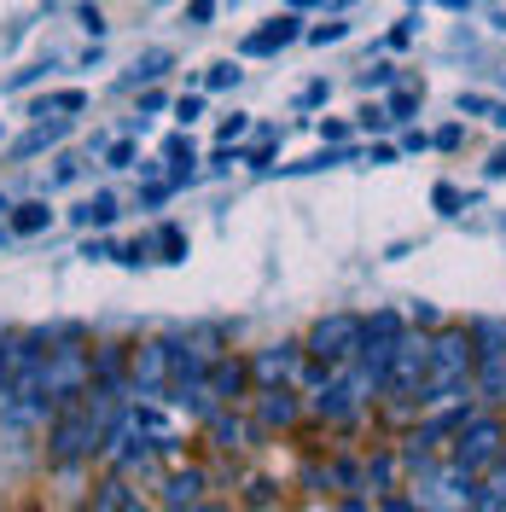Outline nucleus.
Segmentation results:
<instances>
[{
    "mask_svg": "<svg viewBox=\"0 0 506 512\" xmlns=\"http://www.w3.org/2000/svg\"><path fill=\"white\" fill-rule=\"evenodd\" d=\"M413 105H419V94H413V88H402V94L390 99V105H384V111H390V123H402V117H408Z\"/></svg>",
    "mask_w": 506,
    "mask_h": 512,
    "instance_id": "nucleus-23",
    "label": "nucleus"
},
{
    "mask_svg": "<svg viewBox=\"0 0 506 512\" xmlns=\"http://www.w3.org/2000/svg\"><path fill=\"white\" fill-rule=\"evenodd\" d=\"M163 384H169V344H146V350L134 355V390L158 396Z\"/></svg>",
    "mask_w": 506,
    "mask_h": 512,
    "instance_id": "nucleus-8",
    "label": "nucleus"
},
{
    "mask_svg": "<svg viewBox=\"0 0 506 512\" xmlns=\"http://www.w3.org/2000/svg\"><path fill=\"white\" fill-rule=\"evenodd\" d=\"M88 105V94L82 88H64V94H47L41 105H35V117H47V111H82Z\"/></svg>",
    "mask_w": 506,
    "mask_h": 512,
    "instance_id": "nucleus-19",
    "label": "nucleus"
},
{
    "mask_svg": "<svg viewBox=\"0 0 506 512\" xmlns=\"http://www.w3.org/2000/svg\"><path fill=\"white\" fill-rule=\"evenodd\" d=\"M64 128H70V123L59 117V123H41L35 134H24V140H18V158H30V152H41V146H53V140H59Z\"/></svg>",
    "mask_w": 506,
    "mask_h": 512,
    "instance_id": "nucleus-18",
    "label": "nucleus"
},
{
    "mask_svg": "<svg viewBox=\"0 0 506 512\" xmlns=\"http://www.w3.org/2000/svg\"><path fill=\"white\" fill-rule=\"evenodd\" d=\"M361 128H373V134L390 128V111H384V105H367V111H361Z\"/></svg>",
    "mask_w": 506,
    "mask_h": 512,
    "instance_id": "nucleus-27",
    "label": "nucleus"
},
{
    "mask_svg": "<svg viewBox=\"0 0 506 512\" xmlns=\"http://www.w3.org/2000/svg\"><path fill=\"white\" fill-rule=\"evenodd\" d=\"M291 419H297L291 384H262V425H291Z\"/></svg>",
    "mask_w": 506,
    "mask_h": 512,
    "instance_id": "nucleus-11",
    "label": "nucleus"
},
{
    "mask_svg": "<svg viewBox=\"0 0 506 512\" xmlns=\"http://www.w3.org/2000/svg\"><path fill=\"white\" fill-rule=\"evenodd\" d=\"M198 495H204V472H175V478L163 483V501H169V507L175 512H187V507H198Z\"/></svg>",
    "mask_w": 506,
    "mask_h": 512,
    "instance_id": "nucleus-12",
    "label": "nucleus"
},
{
    "mask_svg": "<svg viewBox=\"0 0 506 512\" xmlns=\"http://www.w3.org/2000/svg\"><path fill=\"white\" fill-rule=\"evenodd\" d=\"M344 6H349V0H344Z\"/></svg>",
    "mask_w": 506,
    "mask_h": 512,
    "instance_id": "nucleus-40",
    "label": "nucleus"
},
{
    "mask_svg": "<svg viewBox=\"0 0 506 512\" xmlns=\"http://www.w3.org/2000/svg\"><path fill=\"white\" fill-rule=\"evenodd\" d=\"M192 512H222V507H192Z\"/></svg>",
    "mask_w": 506,
    "mask_h": 512,
    "instance_id": "nucleus-38",
    "label": "nucleus"
},
{
    "mask_svg": "<svg viewBox=\"0 0 506 512\" xmlns=\"http://www.w3.org/2000/svg\"><path fill=\"white\" fill-rule=\"evenodd\" d=\"M297 35H303V24H297V12H285V18H268L262 30H251V35H245V47H239V53H245V59H262V53H280V47H291Z\"/></svg>",
    "mask_w": 506,
    "mask_h": 512,
    "instance_id": "nucleus-7",
    "label": "nucleus"
},
{
    "mask_svg": "<svg viewBox=\"0 0 506 512\" xmlns=\"http://www.w3.org/2000/svg\"><path fill=\"white\" fill-rule=\"evenodd\" d=\"M431 204H437L443 216H460V192L448 187V181H443V187H437V192H431Z\"/></svg>",
    "mask_w": 506,
    "mask_h": 512,
    "instance_id": "nucleus-24",
    "label": "nucleus"
},
{
    "mask_svg": "<svg viewBox=\"0 0 506 512\" xmlns=\"http://www.w3.org/2000/svg\"><path fill=\"white\" fill-rule=\"evenodd\" d=\"M47 454H53V466H76V460H88V454H105V431L94 425V414H88L82 396H76V402H59Z\"/></svg>",
    "mask_w": 506,
    "mask_h": 512,
    "instance_id": "nucleus-2",
    "label": "nucleus"
},
{
    "mask_svg": "<svg viewBox=\"0 0 506 512\" xmlns=\"http://www.w3.org/2000/svg\"><path fill=\"white\" fill-rule=\"evenodd\" d=\"M163 158L175 163V169H169V181H187V175H192V140H187V134L163 140Z\"/></svg>",
    "mask_w": 506,
    "mask_h": 512,
    "instance_id": "nucleus-17",
    "label": "nucleus"
},
{
    "mask_svg": "<svg viewBox=\"0 0 506 512\" xmlns=\"http://www.w3.org/2000/svg\"><path fill=\"white\" fill-rule=\"evenodd\" d=\"M204 390H210V402H233V396L245 390V367H239V361H227V355H216V361H210V373H204Z\"/></svg>",
    "mask_w": 506,
    "mask_h": 512,
    "instance_id": "nucleus-10",
    "label": "nucleus"
},
{
    "mask_svg": "<svg viewBox=\"0 0 506 512\" xmlns=\"http://www.w3.org/2000/svg\"><path fill=\"white\" fill-rule=\"evenodd\" d=\"M472 495H477V472H466V466H425L419 472V483H413V507L419 512H472Z\"/></svg>",
    "mask_w": 506,
    "mask_h": 512,
    "instance_id": "nucleus-3",
    "label": "nucleus"
},
{
    "mask_svg": "<svg viewBox=\"0 0 506 512\" xmlns=\"http://www.w3.org/2000/svg\"><path fill=\"white\" fill-rule=\"evenodd\" d=\"M163 70H169V53H146V59L134 64V76H128V82H158Z\"/></svg>",
    "mask_w": 506,
    "mask_h": 512,
    "instance_id": "nucleus-20",
    "label": "nucleus"
},
{
    "mask_svg": "<svg viewBox=\"0 0 506 512\" xmlns=\"http://www.w3.org/2000/svg\"><path fill=\"white\" fill-rule=\"evenodd\" d=\"M367 478H373V483L384 489V483L396 478V460H390V454H384V460H373V472H367Z\"/></svg>",
    "mask_w": 506,
    "mask_h": 512,
    "instance_id": "nucleus-29",
    "label": "nucleus"
},
{
    "mask_svg": "<svg viewBox=\"0 0 506 512\" xmlns=\"http://www.w3.org/2000/svg\"><path fill=\"white\" fill-rule=\"evenodd\" d=\"M332 163H344V152H315V158L291 163V175H309V169H332Z\"/></svg>",
    "mask_w": 506,
    "mask_h": 512,
    "instance_id": "nucleus-22",
    "label": "nucleus"
},
{
    "mask_svg": "<svg viewBox=\"0 0 506 512\" xmlns=\"http://www.w3.org/2000/svg\"><path fill=\"white\" fill-rule=\"evenodd\" d=\"M134 507V489H128V478L117 472L111 483H99V495H94V512H128Z\"/></svg>",
    "mask_w": 506,
    "mask_h": 512,
    "instance_id": "nucleus-14",
    "label": "nucleus"
},
{
    "mask_svg": "<svg viewBox=\"0 0 506 512\" xmlns=\"http://www.w3.org/2000/svg\"><path fill=\"white\" fill-rule=\"evenodd\" d=\"M506 448V431L495 414L483 419H466L460 431H454V466H466V472H483V466H495Z\"/></svg>",
    "mask_w": 506,
    "mask_h": 512,
    "instance_id": "nucleus-4",
    "label": "nucleus"
},
{
    "mask_svg": "<svg viewBox=\"0 0 506 512\" xmlns=\"http://www.w3.org/2000/svg\"><path fill=\"white\" fill-rule=\"evenodd\" d=\"M70 222H76V227H111V222H117V198H111V192H94L88 204H76V210H70Z\"/></svg>",
    "mask_w": 506,
    "mask_h": 512,
    "instance_id": "nucleus-13",
    "label": "nucleus"
},
{
    "mask_svg": "<svg viewBox=\"0 0 506 512\" xmlns=\"http://www.w3.org/2000/svg\"><path fill=\"white\" fill-rule=\"evenodd\" d=\"M216 18V0H192L187 6V24H210Z\"/></svg>",
    "mask_w": 506,
    "mask_h": 512,
    "instance_id": "nucleus-28",
    "label": "nucleus"
},
{
    "mask_svg": "<svg viewBox=\"0 0 506 512\" xmlns=\"http://www.w3.org/2000/svg\"><path fill=\"white\" fill-rule=\"evenodd\" d=\"M297 367H303V350H297V344H274V350L256 355V379L262 384H285Z\"/></svg>",
    "mask_w": 506,
    "mask_h": 512,
    "instance_id": "nucleus-9",
    "label": "nucleus"
},
{
    "mask_svg": "<svg viewBox=\"0 0 506 512\" xmlns=\"http://www.w3.org/2000/svg\"><path fill=\"white\" fill-rule=\"evenodd\" d=\"M320 134H326V140L338 146V140H349V123H320Z\"/></svg>",
    "mask_w": 506,
    "mask_h": 512,
    "instance_id": "nucleus-34",
    "label": "nucleus"
},
{
    "mask_svg": "<svg viewBox=\"0 0 506 512\" xmlns=\"http://www.w3.org/2000/svg\"><path fill=\"white\" fill-rule=\"evenodd\" d=\"M239 134H245V117L233 111V117H227V123H222V140H239Z\"/></svg>",
    "mask_w": 506,
    "mask_h": 512,
    "instance_id": "nucleus-33",
    "label": "nucleus"
},
{
    "mask_svg": "<svg viewBox=\"0 0 506 512\" xmlns=\"http://www.w3.org/2000/svg\"><path fill=\"white\" fill-rule=\"evenodd\" d=\"M472 384V338L466 332H443L431 344V367L419 384V402H460Z\"/></svg>",
    "mask_w": 506,
    "mask_h": 512,
    "instance_id": "nucleus-1",
    "label": "nucleus"
},
{
    "mask_svg": "<svg viewBox=\"0 0 506 512\" xmlns=\"http://www.w3.org/2000/svg\"><path fill=\"white\" fill-rule=\"evenodd\" d=\"M198 111H204V99H198V94H187V99H181V105H175V117H181V123H192Z\"/></svg>",
    "mask_w": 506,
    "mask_h": 512,
    "instance_id": "nucleus-31",
    "label": "nucleus"
},
{
    "mask_svg": "<svg viewBox=\"0 0 506 512\" xmlns=\"http://www.w3.org/2000/svg\"><path fill=\"white\" fill-rule=\"evenodd\" d=\"M425 367H431V344L402 332V338H396V355H390V373H384V390H390V396H419Z\"/></svg>",
    "mask_w": 506,
    "mask_h": 512,
    "instance_id": "nucleus-5",
    "label": "nucleus"
},
{
    "mask_svg": "<svg viewBox=\"0 0 506 512\" xmlns=\"http://www.w3.org/2000/svg\"><path fill=\"white\" fill-rule=\"evenodd\" d=\"M105 163H111V169H128V163H134V140H117V146L105 152Z\"/></svg>",
    "mask_w": 506,
    "mask_h": 512,
    "instance_id": "nucleus-26",
    "label": "nucleus"
},
{
    "mask_svg": "<svg viewBox=\"0 0 506 512\" xmlns=\"http://www.w3.org/2000/svg\"><path fill=\"white\" fill-rule=\"evenodd\" d=\"M233 82H239V64H210V88H233Z\"/></svg>",
    "mask_w": 506,
    "mask_h": 512,
    "instance_id": "nucleus-25",
    "label": "nucleus"
},
{
    "mask_svg": "<svg viewBox=\"0 0 506 512\" xmlns=\"http://www.w3.org/2000/svg\"><path fill=\"white\" fill-rule=\"evenodd\" d=\"M82 30H88V35H105V18H99L94 6H88V12H82Z\"/></svg>",
    "mask_w": 506,
    "mask_h": 512,
    "instance_id": "nucleus-32",
    "label": "nucleus"
},
{
    "mask_svg": "<svg viewBox=\"0 0 506 512\" xmlns=\"http://www.w3.org/2000/svg\"><path fill=\"white\" fill-rule=\"evenodd\" d=\"M47 222H53V210H47L41 198H30V204H12V233H24V239H30V233H41Z\"/></svg>",
    "mask_w": 506,
    "mask_h": 512,
    "instance_id": "nucleus-15",
    "label": "nucleus"
},
{
    "mask_svg": "<svg viewBox=\"0 0 506 512\" xmlns=\"http://www.w3.org/2000/svg\"><path fill=\"white\" fill-rule=\"evenodd\" d=\"M355 344H361V315H326L315 332H309V355L326 361V367H332V361H349Z\"/></svg>",
    "mask_w": 506,
    "mask_h": 512,
    "instance_id": "nucleus-6",
    "label": "nucleus"
},
{
    "mask_svg": "<svg viewBox=\"0 0 506 512\" xmlns=\"http://www.w3.org/2000/svg\"><path fill=\"white\" fill-rule=\"evenodd\" d=\"M309 6H320V0H291V12H309Z\"/></svg>",
    "mask_w": 506,
    "mask_h": 512,
    "instance_id": "nucleus-36",
    "label": "nucleus"
},
{
    "mask_svg": "<svg viewBox=\"0 0 506 512\" xmlns=\"http://www.w3.org/2000/svg\"><path fill=\"white\" fill-rule=\"evenodd\" d=\"M309 41H315V47H326V41H344V24H320V30H309Z\"/></svg>",
    "mask_w": 506,
    "mask_h": 512,
    "instance_id": "nucleus-30",
    "label": "nucleus"
},
{
    "mask_svg": "<svg viewBox=\"0 0 506 512\" xmlns=\"http://www.w3.org/2000/svg\"><path fill=\"white\" fill-rule=\"evenodd\" d=\"M128 512H146V507H140V501H134V507H128Z\"/></svg>",
    "mask_w": 506,
    "mask_h": 512,
    "instance_id": "nucleus-39",
    "label": "nucleus"
},
{
    "mask_svg": "<svg viewBox=\"0 0 506 512\" xmlns=\"http://www.w3.org/2000/svg\"><path fill=\"white\" fill-rule=\"evenodd\" d=\"M210 431H216V448H239V437H245V425H233V419H216Z\"/></svg>",
    "mask_w": 506,
    "mask_h": 512,
    "instance_id": "nucleus-21",
    "label": "nucleus"
},
{
    "mask_svg": "<svg viewBox=\"0 0 506 512\" xmlns=\"http://www.w3.org/2000/svg\"><path fill=\"white\" fill-rule=\"evenodd\" d=\"M489 175H495V181H501V175H506V146H501V152H495V158H489Z\"/></svg>",
    "mask_w": 506,
    "mask_h": 512,
    "instance_id": "nucleus-35",
    "label": "nucleus"
},
{
    "mask_svg": "<svg viewBox=\"0 0 506 512\" xmlns=\"http://www.w3.org/2000/svg\"><path fill=\"white\" fill-rule=\"evenodd\" d=\"M152 251H163V262H187V233L175 222H163L158 233H152Z\"/></svg>",
    "mask_w": 506,
    "mask_h": 512,
    "instance_id": "nucleus-16",
    "label": "nucleus"
},
{
    "mask_svg": "<svg viewBox=\"0 0 506 512\" xmlns=\"http://www.w3.org/2000/svg\"><path fill=\"white\" fill-rule=\"evenodd\" d=\"M443 6H448V12H460V6H466V0H443Z\"/></svg>",
    "mask_w": 506,
    "mask_h": 512,
    "instance_id": "nucleus-37",
    "label": "nucleus"
}]
</instances>
